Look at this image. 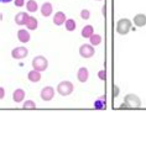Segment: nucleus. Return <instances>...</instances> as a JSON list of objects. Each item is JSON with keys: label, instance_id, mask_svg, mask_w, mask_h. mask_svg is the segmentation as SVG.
<instances>
[{"label": "nucleus", "instance_id": "12", "mask_svg": "<svg viewBox=\"0 0 146 147\" xmlns=\"http://www.w3.org/2000/svg\"><path fill=\"white\" fill-rule=\"evenodd\" d=\"M24 98H25V92H24L22 89H16L13 94V99L15 103H21L24 100Z\"/></svg>", "mask_w": 146, "mask_h": 147}, {"label": "nucleus", "instance_id": "22", "mask_svg": "<svg viewBox=\"0 0 146 147\" xmlns=\"http://www.w3.org/2000/svg\"><path fill=\"white\" fill-rule=\"evenodd\" d=\"M89 16H91V13H89L88 10L84 9V10L80 11V18H82V19H84V20H88V19H89Z\"/></svg>", "mask_w": 146, "mask_h": 147}, {"label": "nucleus", "instance_id": "21", "mask_svg": "<svg viewBox=\"0 0 146 147\" xmlns=\"http://www.w3.org/2000/svg\"><path fill=\"white\" fill-rule=\"evenodd\" d=\"M36 105L32 100H27L25 104H24V109H35Z\"/></svg>", "mask_w": 146, "mask_h": 147}, {"label": "nucleus", "instance_id": "19", "mask_svg": "<svg viewBox=\"0 0 146 147\" xmlns=\"http://www.w3.org/2000/svg\"><path fill=\"white\" fill-rule=\"evenodd\" d=\"M66 30L67 31H73L76 30V21L73 19H68L66 21Z\"/></svg>", "mask_w": 146, "mask_h": 147}, {"label": "nucleus", "instance_id": "4", "mask_svg": "<svg viewBox=\"0 0 146 147\" xmlns=\"http://www.w3.org/2000/svg\"><path fill=\"white\" fill-rule=\"evenodd\" d=\"M124 101L130 107V109H139L140 105H141L139 96L135 95V94H128V95L125 96Z\"/></svg>", "mask_w": 146, "mask_h": 147}, {"label": "nucleus", "instance_id": "2", "mask_svg": "<svg viewBox=\"0 0 146 147\" xmlns=\"http://www.w3.org/2000/svg\"><path fill=\"white\" fill-rule=\"evenodd\" d=\"M47 66H48L47 59L45 58V57H42V56H37V57H35V58L32 59V67H34V69L35 71H37V72L45 71V69L47 68Z\"/></svg>", "mask_w": 146, "mask_h": 147}, {"label": "nucleus", "instance_id": "1", "mask_svg": "<svg viewBox=\"0 0 146 147\" xmlns=\"http://www.w3.org/2000/svg\"><path fill=\"white\" fill-rule=\"evenodd\" d=\"M131 28V21L128 19H120L116 24V32L120 35H126Z\"/></svg>", "mask_w": 146, "mask_h": 147}, {"label": "nucleus", "instance_id": "3", "mask_svg": "<svg viewBox=\"0 0 146 147\" xmlns=\"http://www.w3.org/2000/svg\"><path fill=\"white\" fill-rule=\"evenodd\" d=\"M57 92L58 94H61L62 96H67L73 92V84L68 80L61 82V83L57 85Z\"/></svg>", "mask_w": 146, "mask_h": 147}, {"label": "nucleus", "instance_id": "8", "mask_svg": "<svg viewBox=\"0 0 146 147\" xmlns=\"http://www.w3.org/2000/svg\"><path fill=\"white\" fill-rule=\"evenodd\" d=\"M29 19H30V16L27 15L26 13H19V14H16L15 16V22L18 24V25H26L27 21H29Z\"/></svg>", "mask_w": 146, "mask_h": 147}, {"label": "nucleus", "instance_id": "25", "mask_svg": "<svg viewBox=\"0 0 146 147\" xmlns=\"http://www.w3.org/2000/svg\"><path fill=\"white\" fill-rule=\"evenodd\" d=\"M118 93H119V89H118V87H114V90H113V94H114V95H116Z\"/></svg>", "mask_w": 146, "mask_h": 147}, {"label": "nucleus", "instance_id": "5", "mask_svg": "<svg viewBox=\"0 0 146 147\" xmlns=\"http://www.w3.org/2000/svg\"><path fill=\"white\" fill-rule=\"evenodd\" d=\"M79 55L82 57H84V58H91V57L94 55V48H93L91 45L84 43L79 48Z\"/></svg>", "mask_w": 146, "mask_h": 147}, {"label": "nucleus", "instance_id": "17", "mask_svg": "<svg viewBox=\"0 0 146 147\" xmlns=\"http://www.w3.org/2000/svg\"><path fill=\"white\" fill-rule=\"evenodd\" d=\"M26 26H27L29 30H36V28H37V20H36L34 16H30V19H29V21H27Z\"/></svg>", "mask_w": 146, "mask_h": 147}, {"label": "nucleus", "instance_id": "9", "mask_svg": "<svg viewBox=\"0 0 146 147\" xmlns=\"http://www.w3.org/2000/svg\"><path fill=\"white\" fill-rule=\"evenodd\" d=\"M88 77H89V73H88V69L86 67H82V68L78 69V72H77V78H78L79 82L86 83L88 80Z\"/></svg>", "mask_w": 146, "mask_h": 147}, {"label": "nucleus", "instance_id": "6", "mask_svg": "<svg viewBox=\"0 0 146 147\" xmlns=\"http://www.w3.org/2000/svg\"><path fill=\"white\" fill-rule=\"evenodd\" d=\"M27 55H29V51H27V48H25V47H16L13 50V52H11V56H13V58H15V59H22V58H25Z\"/></svg>", "mask_w": 146, "mask_h": 147}, {"label": "nucleus", "instance_id": "24", "mask_svg": "<svg viewBox=\"0 0 146 147\" xmlns=\"http://www.w3.org/2000/svg\"><path fill=\"white\" fill-rule=\"evenodd\" d=\"M119 109H130V107H129V105H128V104L124 101V103L120 105V108H119Z\"/></svg>", "mask_w": 146, "mask_h": 147}, {"label": "nucleus", "instance_id": "16", "mask_svg": "<svg viewBox=\"0 0 146 147\" xmlns=\"http://www.w3.org/2000/svg\"><path fill=\"white\" fill-rule=\"evenodd\" d=\"M29 79L31 80V82H40V79H41V74H40V72H37V71H31V72H29Z\"/></svg>", "mask_w": 146, "mask_h": 147}, {"label": "nucleus", "instance_id": "20", "mask_svg": "<svg viewBox=\"0 0 146 147\" xmlns=\"http://www.w3.org/2000/svg\"><path fill=\"white\" fill-rule=\"evenodd\" d=\"M102 42V37H100V35H93L91 37V43L93 46H97V45H99Z\"/></svg>", "mask_w": 146, "mask_h": 147}, {"label": "nucleus", "instance_id": "14", "mask_svg": "<svg viewBox=\"0 0 146 147\" xmlns=\"http://www.w3.org/2000/svg\"><path fill=\"white\" fill-rule=\"evenodd\" d=\"M41 14L43 16H50L52 14V5H51V3H45L42 4V6H41Z\"/></svg>", "mask_w": 146, "mask_h": 147}, {"label": "nucleus", "instance_id": "23", "mask_svg": "<svg viewBox=\"0 0 146 147\" xmlns=\"http://www.w3.org/2000/svg\"><path fill=\"white\" fill-rule=\"evenodd\" d=\"M24 4H25V1H24V0H15V5L19 6V7L24 6Z\"/></svg>", "mask_w": 146, "mask_h": 147}, {"label": "nucleus", "instance_id": "27", "mask_svg": "<svg viewBox=\"0 0 146 147\" xmlns=\"http://www.w3.org/2000/svg\"><path fill=\"white\" fill-rule=\"evenodd\" d=\"M1 1H3V3H10L11 0H1Z\"/></svg>", "mask_w": 146, "mask_h": 147}, {"label": "nucleus", "instance_id": "11", "mask_svg": "<svg viewBox=\"0 0 146 147\" xmlns=\"http://www.w3.org/2000/svg\"><path fill=\"white\" fill-rule=\"evenodd\" d=\"M134 24H135L136 26H145L146 25V15L144 14H137L135 15V18H134Z\"/></svg>", "mask_w": 146, "mask_h": 147}, {"label": "nucleus", "instance_id": "7", "mask_svg": "<svg viewBox=\"0 0 146 147\" xmlns=\"http://www.w3.org/2000/svg\"><path fill=\"white\" fill-rule=\"evenodd\" d=\"M55 95V89L52 87H45L41 90V98L45 101H50Z\"/></svg>", "mask_w": 146, "mask_h": 147}, {"label": "nucleus", "instance_id": "10", "mask_svg": "<svg viewBox=\"0 0 146 147\" xmlns=\"http://www.w3.org/2000/svg\"><path fill=\"white\" fill-rule=\"evenodd\" d=\"M66 21H67V20H66V15H64L62 11H58V13H56L55 18H53V24H55V25L59 26V25H62V24H64Z\"/></svg>", "mask_w": 146, "mask_h": 147}, {"label": "nucleus", "instance_id": "13", "mask_svg": "<svg viewBox=\"0 0 146 147\" xmlns=\"http://www.w3.org/2000/svg\"><path fill=\"white\" fill-rule=\"evenodd\" d=\"M18 37H19V40L21 41V42L26 43V42H29V41H30V34L26 30H19Z\"/></svg>", "mask_w": 146, "mask_h": 147}, {"label": "nucleus", "instance_id": "26", "mask_svg": "<svg viewBox=\"0 0 146 147\" xmlns=\"http://www.w3.org/2000/svg\"><path fill=\"white\" fill-rule=\"evenodd\" d=\"M99 77L100 79H104V72H99Z\"/></svg>", "mask_w": 146, "mask_h": 147}, {"label": "nucleus", "instance_id": "18", "mask_svg": "<svg viewBox=\"0 0 146 147\" xmlns=\"http://www.w3.org/2000/svg\"><path fill=\"white\" fill-rule=\"evenodd\" d=\"M26 9L30 11V13H35L36 10H37V3L35 1V0H29L26 4Z\"/></svg>", "mask_w": 146, "mask_h": 147}, {"label": "nucleus", "instance_id": "15", "mask_svg": "<svg viewBox=\"0 0 146 147\" xmlns=\"http://www.w3.org/2000/svg\"><path fill=\"white\" fill-rule=\"evenodd\" d=\"M93 35H94V34H93V26L87 25V26L83 27V30H82V36H83V37H86V38L89 37V38H91Z\"/></svg>", "mask_w": 146, "mask_h": 147}]
</instances>
